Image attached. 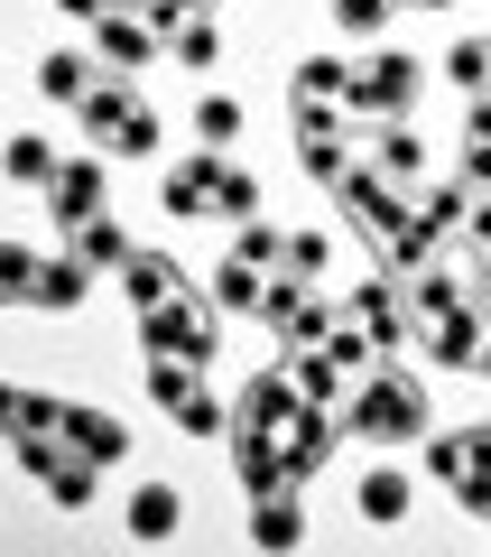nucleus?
I'll list each match as a JSON object with an SVG mask.
<instances>
[{
	"instance_id": "obj_18",
	"label": "nucleus",
	"mask_w": 491,
	"mask_h": 557,
	"mask_svg": "<svg viewBox=\"0 0 491 557\" xmlns=\"http://www.w3.org/2000/svg\"><path fill=\"white\" fill-rule=\"evenodd\" d=\"M0 428H10V437H28V428H47V409H28L20 391H0Z\"/></svg>"
},
{
	"instance_id": "obj_20",
	"label": "nucleus",
	"mask_w": 491,
	"mask_h": 557,
	"mask_svg": "<svg viewBox=\"0 0 491 557\" xmlns=\"http://www.w3.org/2000/svg\"><path fill=\"white\" fill-rule=\"evenodd\" d=\"M491 75V47H454V84H482Z\"/></svg>"
},
{
	"instance_id": "obj_9",
	"label": "nucleus",
	"mask_w": 491,
	"mask_h": 557,
	"mask_svg": "<svg viewBox=\"0 0 491 557\" xmlns=\"http://www.w3.org/2000/svg\"><path fill=\"white\" fill-rule=\"evenodd\" d=\"M10 177L20 186H56V149H47V139H10Z\"/></svg>"
},
{
	"instance_id": "obj_22",
	"label": "nucleus",
	"mask_w": 491,
	"mask_h": 557,
	"mask_svg": "<svg viewBox=\"0 0 491 557\" xmlns=\"http://www.w3.org/2000/svg\"><path fill=\"white\" fill-rule=\"evenodd\" d=\"M473 362H482V372H491V335H482V344H473Z\"/></svg>"
},
{
	"instance_id": "obj_13",
	"label": "nucleus",
	"mask_w": 491,
	"mask_h": 557,
	"mask_svg": "<svg viewBox=\"0 0 491 557\" xmlns=\"http://www.w3.org/2000/svg\"><path fill=\"white\" fill-rule=\"evenodd\" d=\"M38 270H47V260H28V251L0 242V298H38Z\"/></svg>"
},
{
	"instance_id": "obj_21",
	"label": "nucleus",
	"mask_w": 491,
	"mask_h": 557,
	"mask_svg": "<svg viewBox=\"0 0 491 557\" xmlns=\"http://www.w3.org/2000/svg\"><path fill=\"white\" fill-rule=\"evenodd\" d=\"M65 10H75V20H112L121 0H65Z\"/></svg>"
},
{
	"instance_id": "obj_2",
	"label": "nucleus",
	"mask_w": 491,
	"mask_h": 557,
	"mask_svg": "<svg viewBox=\"0 0 491 557\" xmlns=\"http://www.w3.org/2000/svg\"><path fill=\"white\" fill-rule=\"evenodd\" d=\"M20 456H28V474H38L56 502H93V456H65V446H47V428H28Z\"/></svg>"
},
{
	"instance_id": "obj_5",
	"label": "nucleus",
	"mask_w": 491,
	"mask_h": 557,
	"mask_svg": "<svg viewBox=\"0 0 491 557\" xmlns=\"http://www.w3.org/2000/svg\"><path fill=\"white\" fill-rule=\"evenodd\" d=\"M177 530V493H167V483H139L130 493V539H167Z\"/></svg>"
},
{
	"instance_id": "obj_19",
	"label": "nucleus",
	"mask_w": 491,
	"mask_h": 557,
	"mask_svg": "<svg viewBox=\"0 0 491 557\" xmlns=\"http://www.w3.org/2000/svg\"><path fill=\"white\" fill-rule=\"evenodd\" d=\"M380 10H390V0H335V20H343V28H380Z\"/></svg>"
},
{
	"instance_id": "obj_16",
	"label": "nucleus",
	"mask_w": 491,
	"mask_h": 557,
	"mask_svg": "<svg viewBox=\"0 0 491 557\" xmlns=\"http://www.w3.org/2000/svg\"><path fill=\"white\" fill-rule=\"evenodd\" d=\"M196 131H204V139H232V131H241V102H232V94L196 102Z\"/></svg>"
},
{
	"instance_id": "obj_15",
	"label": "nucleus",
	"mask_w": 491,
	"mask_h": 557,
	"mask_svg": "<svg viewBox=\"0 0 491 557\" xmlns=\"http://www.w3.org/2000/svg\"><path fill=\"white\" fill-rule=\"evenodd\" d=\"M177 57L196 65V75H204V65L223 57V38H214V20H177Z\"/></svg>"
},
{
	"instance_id": "obj_12",
	"label": "nucleus",
	"mask_w": 491,
	"mask_h": 557,
	"mask_svg": "<svg viewBox=\"0 0 491 557\" xmlns=\"http://www.w3.org/2000/svg\"><path fill=\"white\" fill-rule=\"evenodd\" d=\"M75 260H84V270H112V260H130V251H121V233H112V223H84V242H75Z\"/></svg>"
},
{
	"instance_id": "obj_8",
	"label": "nucleus",
	"mask_w": 491,
	"mask_h": 557,
	"mask_svg": "<svg viewBox=\"0 0 491 557\" xmlns=\"http://www.w3.org/2000/svg\"><path fill=\"white\" fill-rule=\"evenodd\" d=\"M297 530H306V520H297V502H288V493L251 511V539H260V548H297Z\"/></svg>"
},
{
	"instance_id": "obj_17",
	"label": "nucleus",
	"mask_w": 491,
	"mask_h": 557,
	"mask_svg": "<svg viewBox=\"0 0 491 557\" xmlns=\"http://www.w3.org/2000/svg\"><path fill=\"white\" fill-rule=\"evenodd\" d=\"M408 418H417V399H408V391H380L372 409H362V428H408Z\"/></svg>"
},
{
	"instance_id": "obj_11",
	"label": "nucleus",
	"mask_w": 491,
	"mask_h": 557,
	"mask_svg": "<svg viewBox=\"0 0 491 557\" xmlns=\"http://www.w3.org/2000/svg\"><path fill=\"white\" fill-rule=\"evenodd\" d=\"M204 196H214V159H196V168H177V177H167V205H177V214H196Z\"/></svg>"
},
{
	"instance_id": "obj_7",
	"label": "nucleus",
	"mask_w": 491,
	"mask_h": 557,
	"mask_svg": "<svg viewBox=\"0 0 491 557\" xmlns=\"http://www.w3.org/2000/svg\"><path fill=\"white\" fill-rule=\"evenodd\" d=\"M399 511H408V474H390V465L362 474V520H399Z\"/></svg>"
},
{
	"instance_id": "obj_3",
	"label": "nucleus",
	"mask_w": 491,
	"mask_h": 557,
	"mask_svg": "<svg viewBox=\"0 0 491 557\" xmlns=\"http://www.w3.org/2000/svg\"><path fill=\"white\" fill-rule=\"evenodd\" d=\"M56 223H93L102 214V168H56Z\"/></svg>"
},
{
	"instance_id": "obj_10",
	"label": "nucleus",
	"mask_w": 491,
	"mask_h": 557,
	"mask_svg": "<svg viewBox=\"0 0 491 557\" xmlns=\"http://www.w3.org/2000/svg\"><path fill=\"white\" fill-rule=\"evenodd\" d=\"M84 298V260H47L38 270V307H75Z\"/></svg>"
},
{
	"instance_id": "obj_6",
	"label": "nucleus",
	"mask_w": 491,
	"mask_h": 557,
	"mask_svg": "<svg viewBox=\"0 0 491 557\" xmlns=\"http://www.w3.org/2000/svg\"><path fill=\"white\" fill-rule=\"evenodd\" d=\"M149 28H139V20H121V10H112V20H102V65H121V75H130V65H149Z\"/></svg>"
},
{
	"instance_id": "obj_14",
	"label": "nucleus",
	"mask_w": 491,
	"mask_h": 557,
	"mask_svg": "<svg viewBox=\"0 0 491 557\" xmlns=\"http://www.w3.org/2000/svg\"><path fill=\"white\" fill-rule=\"evenodd\" d=\"M84 75H93L84 57H47V65H38V84H47L56 102H84Z\"/></svg>"
},
{
	"instance_id": "obj_4",
	"label": "nucleus",
	"mask_w": 491,
	"mask_h": 557,
	"mask_svg": "<svg viewBox=\"0 0 491 557\" xmlns=\"http://www.w3.org/2000/svg\"><path fill=\"white\" fill-rule=\"evenodd\" d=\"M408 84H417V65H408V57H380V65H372V84H353V102H372V112H399V102H408Z\"/></svg>"
},
{
	"instance_id": "obj_1",
	"label": "nucleus",
	"mask_w": 491,
	"mask_h": 557,
	"mask_svg": "<svg viewBox=\"0 0 491 557\" xmlns=\"http://www.w3.org/2000/svg\"><path fill=\"white\" fill-rule=\"evenodd\" d=\"M75 112H84V131H93V139H112V149H130V159H139V149H158L149 102H130V94H84Z\"/></svg>"
}]
</instances>
